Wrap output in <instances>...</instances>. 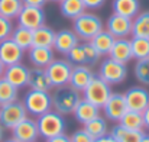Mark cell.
I'll return each instance as SVG.
<instances>
[{
  "label": "cell",
  "mask_w": 149,
  "mask_h": 142,
  "mask_svg": "<svg viewBox=\"0 0 149 142\" xmlns=\"http://www.w3.org/2000/svg\"><path fill=\"white\" fill-rule=\"evenodd\" d=\"M97 76L101 80H104L106 83H109L110 86L120 84L127 77V67L123 62H119L110 57H106L100 62Z\"/></svg>",
  "instance_id": "obj_4"
},
{
  "label": "cell",
  "mask_w": 149,
  "mask_h": 142,
  "mask_svg": "<svg viewBox=\"0 0 149 142\" xmlns=\"http://www.w3.org/2000/svg\"><path fill=\"white\" fill-rule=\"evenodd\" d=\"M3 135H4V128L0 125V142L3 141Z\"/></svg>",
  "instance_id": "obj_45"
},
{
  "label": "cell",
  "mask_w": 149,
  "mask_h": 142,
  "mask_svg": "<svg viewBox=\"0 0 149 142\" xmlns=\"http://www.w3.org/2000/svg\"><path fill=\"white\" fill-rule=\"evenodd\" d=\"M142 116H143V125H145V128L149 129V106L142 112Z\"/></svg>",
  "instance_id": "obj_41"
},
{
  "label": "cell",
  "mask_w": 149,
  "mask_h": 142,
  "mask_svg": "<svg viewBox=\"0 0 149 142\" xmlns=\"http://www.w3.org/2000/svg\"><path fill=\"white\" fill-rule=\"evenodd\" d=\"M80 44V38L72 29H61L55 32V39H54V49L62 55H68L70 51Z\"/></svg>",
  "instance_id": "obj_18"
},
{
  "label": "cell",
  "mask_w": 149,
  "mask_h": 142,
  "mask_svg": "<svg viewBox=\"0 0 149 142\" xmlns=\"http://www.w3.org/2000/svg\"><path fill=\"white\" fill-rule=\"evenodd\" d=\"M111 9H113V13L133 19L141 10V3L139 0H113Z\"/></svg>",
  "instance_id": "obj_25"
},
{
  "label": "cell",
  "mask_w": 149,
  "mask_h": 142,
  "mask_svg": "<svg viewBox=\"0 0 149 142\" xmlns=\"http://www.w3.org/2000/svg\"><path fill=\"white\" fill-rule=\"evenodd\" d=\"M107 57H110V58H113V59H116L119 62L127 64L130 59H133L130 39H127V38H116Z\"/></svg>",
  "instance_id": "obj_21"
},
{
  "label": "cell",
  "mask_w": 149,
  "mask_h": 142,
  "mask_svg": "<svg viewBox=\"0 0 149 142\" xmlns=\"http://www.w3.org/2000/svg\"><path fill=\"white\" fill-rule=\"evenodd\" d=\"M94 77H96V73L91 70V67H88V65H74L68 84L72 89H75L77 92L83 93L84 89L90 84V81Z\"/></svg>",
  "instance_id": "obj_16"
},
{
  "label": "cell",
  "mask_w": 149,
  "mask_h": 142,
  "mask_svg": "<svg viewBox=\"0 0 149 142\" xmlns=\"http://www.w3.org/2000/svg\"><path fill=\"white\" fill-rule=\"evenodd\" d=\"M48 1H55V3H59L61 0H48Z\"/></svg>",
  "instance_id": "obj_46"
},
{
  "label": "cell",
  "mask_w": 149,
  "mask_h": 142,
  "mask_svg": "<svg viewBox=\"0 0 149 142\" xmlns=\"http://www.w3.org/2000/svg\"><path fill=\"white\" fill-rule=\"evenodd\" d=\"M10 38L23 51H28L29 48H32V31L28 29V28H23V26L17 25L16 28H13V32H12Z\"/></svg>",
  "instance_id": "obj_31"
},
{
  "label": "cell",
  "mask_w": 149,
  "mask_h": 142,
  "mask_svg": "<svg viewBox=\"0 0 149 142\" xmlns=\"http://www.w3.org/2000/svg\"><path fill=\"white\" fill-rule=\"evenodd\" d=\"M130 47H132V55L136 59H142L149 57V39L146 38H136L133 36L130 39Z\"/></svg>",
  "instance_id": "obj_34"
},
{
  "label": "cell",
  "mask_w": 149,
  "mask_h": 142,
  "mask_svg": "<svg viewBox=\"0 0 149 142\" xmlns=\"http://www.w3.org/2000/svg\"><path fill=\"white\" fill-rule=\"evenodd\" d=\"M119 123L127 129H133V131H143L145 125H143V116L141 112H135V110H126V113L122 116V119L119 120Z\"/></svg>",
  "instance_id": "obj_30"
},
{
  "label": "cell",
  "mask_w": 149,
  "mask_h": 142,
  "mask_svg": "<svg viewBox=\"0 0 149 142\" xmlns=\"http://www.w3.org/2000/svg\"><path fill=\"white\" fill-rule=\"evenodd\" d=\"M23 6H33V7H44L48 0H22Z\"/></svg>",
  "instance_id": "obj_39"
},
{
  "label": "cell",
  "mask_w": 149,
  "mask_h": 142,
  "mask_svg": "<svg viewBox=\"0 0 149 142\" xmlns=\"http://www.w3.org/2000/svg\"><path fill=\"white\" fill-rule=\"evenodd\" d=\"M58 4H59L61 15L71 20H74L75 17H78L81 13L86 12V6L83 0H61Z\"/></svg>",
  "instance_id": "obj_27"
},
{
  "label": "cell",
  "mask_w": 149,
  "mask_h": 142,
  "mask_svg": "<svg viewBox=\"0 0 149 142\" xmlns=\"http://www.w3.org/2000/svg\"><path fill=\"white\" fill-rule=\"evenodd\" d=\"M6 81H9L12 86H15L16 89H23L28 86V80H29V68L22 64H13V65H7L4 68L3 77Z\"/></svg>",
  "instance_id": "obj_15"
},
{
  "label": "cell",
  "mask_w": 149,
  "mask_h": 142,
  "mask_svg": "<svg viewBox=\"0 0 149 142\" xmlns=\"http://www.w3.org/2000/svg\"><path fill=\"white\" fill-rule=\"evenodd\" d=\"M125 100L129 110L143 112L149 106V92L142 86H133L125 92Z\"/></svg>",
  "instance_id": "obj_12"
},
{
  "label": "cell",
  "mask_w": 149,
  "mask_h": 142,
  "mask_svg": "<svg viewBox=\"0 0 149 142\" xmlns=\"http://www.w3.org/2000/svg\"><path fill=\"white\" fill-rule=\"evenodd\" d=\"M4 68H6V67H4V64H3V62L0 61V78L3 77V73H4Z\"/></svg>",
  "instance_id": "obj_43"
},
{
  "label": "cell",
  "mask_w": 149,
  "mask_h": 142,
  "mask_svg": "<svg viewBox=\"0 0 149 142\" xmlns=\"http://www.w3.org/2000/svg\"><path fill=\"white\" fill-rule=\"evenodd\" d=\"M28 87H31V90H39V92H51L54 89L49 77H48L47 70L45 68H39V67L29 68Z\"/></svg>",
  "instance_id": "obj_19"
},
{
  "label": "cell",
  "mask_w": 149,
  "mask_h": 142,
  "mask_svg": "<svg viewBox=\"0 0 149 142\" xmlns=\"http://www.w3.org/2000/svg\"><path fill=\"white\" fill-rule=\"evenodd\" d=\"M72 115H74V118H75L77 122L86 125L87 122H90V120H93L94 118L100 116V107H97L96 104H93V103H90L88 100H86V99L81 97V100H80L78 104L75 106Z\"/></svg>",
  "instance_id": "obj_22"
},
{
  "label": "cell",
  "mask_w": 149,
  "mask_h": 142,
  "mask_svg": "<svg viewBox=\"0 0 149 142\" xmlns=\"http://www.w3.org/2000/svg\"><path fill=\"white\" fill-rule=\"evenodd\" d=\"M132 36L149 39V10L138 13L132 19Z\"/></svg>",
  "instance_id": "obj_28"
},
{
  "label": "cell",
  "mask_w": 149,
  "mask_h": 142,
  "mask_svg": "<svg viewBox=\"0 0 149 142\" xmlns=\"http://www.w3.org/2000/svg\"><path fill=\"white\" fill-rule=\"evenodd\" d=\"M19 97V89L12 86L4 78H0V104L16 101Z\"/></svg>",
  "instance_id": "obj_33"
},
{
  "label": "cell",
  "mask_w": 149,
  "mask_h": 142,
  "mask_svg": "<svg viewBox=\"0 0 149 142\" xmlns=\"http://www.w3.org/2000/svg\"><path fill=\"white\" fill-rule=\"evenodd\" d=\"M94 142H116L110 135H106V136H101V138H97L94 139Z\"/></svg>",
  "instance_id": "obj_42"
},
{
  "label": "cell",
  "mask_w": 149,
  "mask_h": 142,
  "mask_svg": "<svg viewBox=\"0 0 149 142\" xmlns=\"http://www.w3.org/2000/svg\"><path fill=\"white\" fill-rule=\"evenodd\" d=\"M28 58L33 67L47 68L55 59V52H54V48L32 47L28 49Z\"/></svg>",
  "instance_id": "obj_20"
},
{
  "label": "cell",
  "mask_w": 149,
  "mask_h": 142,
  "mask_svg": "<svg viewBox=\"0 0 149 142\" xmlns=\"http://www.w3.org/2000/svg\"><path fill=\"white\" fill-rule=\"evenodd\" d=\"M72 64L68 59L64 58H55L49 65L45 68L48 73L52 87H61L68 84L70 77H71V71H72Z\"/></svg>",
  "instance_id": "obj_9"
},
{
  "label": "cell",
  "mask_w": 149,
  "mask_h": 142,
  "mask_svg": "<svg viewBox=\"0 0 149 142\" xmlns=\"http://www.w3.org/2000/svg\"><path fill=\"white\" fill-rule=\"evenodd\" d=\"M81 100L80 92L72 89L70 84L61 86V87H54L51 90V101H52V110L56 113L67 116L72 115L75 106Z\"/></svg>",
  "instance_id": "obj_1"
},
{
  "label": "cell",
  "mask_w": 149,
  "mask_h": 142,
  "mask_svg": "<svg viewBox=\"0 0 149 142\" xmlns=\"http://www.w3.org/2000/svg\"><path fill=\"white\" fill-rule=\"evenodd\" d=\"M133 71H135L136 80L141 84L149 86V57L142 58V59H138L136 64H135V67H133Z\"/></svg>",
  "instance_id": "obj_35"
},
{
  "label": "cell",
  "mask_w": 149,
  "mask_h": 142,
  "mask_svg": "<svg viewBox=\"0 0 149 142\" xmlns=\"http://www.w3.org/2000/svg\"><path fill=\"white\" fill-rule=\"evenodd\" d=\"M54 39H55V31L47 25H42L32 31V47L52 48Z\"/></svg>",
  "instance_id": "obj_24"
},
{
  "label": "cell",
  "mask_w": 149,
  "mask_h": 142,
  "mask_svg": "<svg viewBox=\"0 0 149 142\" xmlns=\"http://www.w3.org/2000/svg\"><path fill=\"white\" fill-rule=\"evenodd\" d=\"M23 52L25 51L17 44H15L12 38H6L0 41V61L4 64V67L22 62Z\"/></svg>",
  "instance_id": "obj_17"
},
{
  "label": "cell",
  "mask_w": 149,
  "mask_h": 142,
  "mask_svg": "<svg viewBox=\"0 0 149 142\" xmlns=\"http://www.w3.org/2000/svg\"><path fill=\"white\" fill-rule=\"evenodd\" d=\"M12 136L20 142H36L39 138L36 119H32L29 116L25 118L12 129Z\"/></svg>",
  "instance_id": "obj_14"
},
{
  "label": "cell",
  "mask_w": 149,
  "mask_h": 142,
  "mask_svg": "<svg viewBox=\"0 0 149 142\" xmlns=\"http://www.w3.org/2000/svg\"><path fill=\"white\" fill-rule=\"evenodd\" d=\"M36 125H38L39 136L44 138V139H48V138H52V136L65 134V128H67L64 116L56 113L52 109L49 112H47V113H44V115L36 118Z\"/></svg>",
  "instance_id": "obj_3"
},
{
  "label": "cell",
  "mask_w": 149,
  "mask_h": 142,
  "mask_svg": "<svg viewBox=\"0 0 149 142\" xmlns=\"http://www.w3.org/2000/svg\"><path fill=\"white\" fill-rule=\"evenodd\" d=\"M114 39L116 38L111 34H109L106 29H103V31H100L99 34L91 41H88V42L94 47V49L99 52L100 57H107L109 52H110V49H111V47H113Z\"/></svg>",
  "instance_id": "obj_26"
},
{
  "label": "cell",
  "mask_w": 149,
  "mask_h": 142,
  "mask_svg": "<svg viewBox=\"0 0 149 142\" xmlns=\"http://www.w3.org/2000/svg\"><path fill=\"white\" fill-rule=\"evenodd\" d=\"M70 142H94V139L86 132V129H77L70 136Z\"/></svg>",
  "instance_id": "obj_37"
},
{
  "label": "cell",
  "mask_w": 149,
  "mask_h": 142,
  "mask_svg": "<svg viewBox=\"0 0 149 142\" xmlns=\"http://www.w3.org/2000/svg\"><path fill=\"white\" fill-rule=\"evenodd\" d=\"M28 118V112L22 101L16 100L12 103L0 104V125L4 129H13L19 122Z\"/></svg>",
  "instance_id": "obj_7"
},
{
  "label": "cell",
  "mask_w": 149,
  "mask_h": 142,
  "mask_svg": "<svg viewBox=\"0 0 149 142\" xmlns=\"http://www.w3.org/2000/svg\"><path fill=\"white\" fill-rule=\"evenodd\" d=\"M68 61L72 65H88L93 67L99 62V59L101 58L99 55V52L94 49V47L88 42L84 41L81 44H77L75 47L70 51V54L67 55Z\"/></svg>",
  "instance_id": "obj_8"
},
{
  "label": "cell",
  "mask_w": 149,
  "mask_h": 142,
  "mask_svg": "<svg viewBox=\"0 0 149 142\" xmlns=\"http://www.w3.org/2000/svg\"><path fill=\"white\" fill-rule=\"evenodd\" d=\"M106 0H83L86 10H97L100 7H103Z\"/></svg>",
  "instance_id": "obj_38"
},
{
  "label": "cell",
  "mask_w": 149,
  "mask_h": 142,
  "mask_svg": "<svg viewBox=\"0 0 149 142\" xmlns=\"http://www.w3.org/2000/svg\"><path fill=\"white\" fill-rule=\"evenodd\" d=\"M13 23L10 19L4 17L0 15V41L6 39V38H10L12 32H13Z\"/></svg>",
  "instance_id": "obj_36"
},
{
  "label": "cell",
  "mask_w": 149,
  "mask_h": 142,
  "mask_svg": "<svg viewBox=\"0 0 149 142\" xmlns=\"http://www.w3.org/2000/svg\"><path fill=\"white\" fill-rule=\"evenodd\" d=\"M103 29H104V23L101 17L97 16L96 13L84 12L72 20V31L83 41H91Z\"/></svg>",
  "instance_id": "obj_2"
},
{
  "label": "cell",
  "mask_w": 149,
  "mask_h": 142,
  "mask_svg": "<svg viewBox=\"0 0 149 142\" xmlns=\"http://www.w3.org/2000/svg\"><path fill=\"white\" fill-rule=\"evenodd\" d=\"M23 106L28 115L38 118L52 109L51 92H39V90H29L23 97Z\"/></svg>",
  "instance_id": "obj_5"
},
{
  "label": "cell",
  "mask_w": 149,
  "mask_h": 142,
  "mask_svg": "<svg viewBox=\"0 0 149 142\" xmlns=\"http://www.w3.org/2000/svg\"><path fill=\"white\" fill-rule=\"evenodd\" d=\"M1 142H20V141H17L16 138H13V136H12V138H6V139H3Z\"/></svg>",
  "instance_id": "obj_44"
},
{
  "label": "cell",
  "mask_w": 149,
  "mask_h": 142,
  "mask_svg": "<svg viewBox=\"0 0 149 142\" xmlns=\"http://www.w3.org/2000/svg\"><path fill=\"white\" fill-rule=\"evenodd\" d=\"M111 93H113V92H111V86H110L109 83H106L104 80H101L99 76L96 74V77H94V78L90 81V84L84 89L83 99L88 100L90 103L96 104L97 107L101 109Z\"/></svg>",
  "instance_id": "obj_6"
},
{
  "label": "cell",
  "mask_w": 149,
  "mask_h": 142,
  "mask_svg": "<svg viewBox=\"0 0 149 142\" xmlns=\"http://www.w3.org/2000/svg\"><path fill=\"white\" fill-rule=\"evenodd\" d=\"M109 135L116 142H141L142 138L145 136V132L143 131L127 129V128L122 126L120 123H117L110 129Z\"/></svg>",
  "instance_id": "obj_23"
},
{
  "label": "cell",
  "mask_w": 149,
  "mask_h": 142,
  "mask_svg": "<svg viewBox=\"0 0 149 142\" xmlns=\"http://www.w3.org/2000/svg\"><path fill=\"white\" fill-rule=\"evenodd\" d=\"M17 25L28 28L31 31L45 25V12L44 7H33V6H23L20 13L16 17Z\"/></svg>",
  "instance_id": "obj_10"
},
{
  "label": "cell",
  "mask_w": 149,
  "mask_h": 142,
  "mask_svg": "<svg viewBox=\"0 0 149 142\" xmlns=\"http://www.w3.org/2000/svg\"><path fill=\"white\" fill-rule=\"evenodd\" d=\"M45 142H70V136L65 135V134H61V135H56V136L45 139Z\"/></svg>",
  "instance_id": "obj_40"
},
{
  "label": "cell",
  "mask_w": 149,
  "mask_h": 142,
  "mask_svg": "<svg viewBox=\"0 0 149 142\" xmlns=\"http://www.w3.org/2000/svg\"><path fill=\"white\" fill-rule=\"evenodd\" d=\"M23 7L22 0H0V15L13 20L17 17Z\"/></svg>",
  "instance_id": "obj_32"
},
{
  "label": "cell",
  "mask_w": 149,
  "mask_h": 142,
  "mask_svg": "<svg viewBox=\"0 0 149 142\" xmlns=\"http://www.w3.org/2000/svg\"><path fill=\"white\" fill-rule=\"evenodd\" d=\"M101 109H103L104 118L107 120L119 123V120L122 119V116L127 110V104H126L125 96L122 93H111Z\"/></svg>",
  "instance_id": "obj_11"
},
{
  "label": "cell",
  "mask_w": 149,
  "mask_h": 142,
  "mask_svg": "<svg viewBox=\"0 0 149 142\" xmlns=\"http://www.w3.org/2000/svg\"><path fill=\"white\" fill-rule=\"evenodd\" d=\"M106 31L114 38H126L132 35V19L117 13H111L106 22Z\"/></svg>",
  "instance_id": "obj_13"
},
{
  "label": "cell",
  "mask_w": 149,
  "mask_h": 142,
  "mask_svg": "<svg viewBox=\"0 0 149 142\" xmlns=\"http://www.w3.org/2000/svg\"><path fill=\"white\" fill-rule=\"evenodd\" d=\"M84 129H86V132H87L93 139L106 136V135H109L107 119H106V118H101V115H100L97 118H94L93 120L87 122V123L84 125Z\"/></svg>",
  "instance_id": "obj_29"
}]
</instances>
